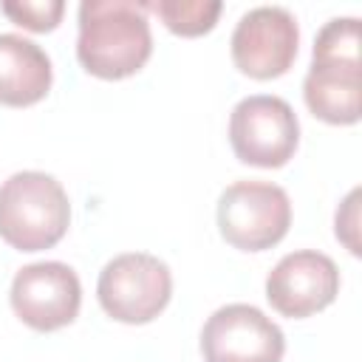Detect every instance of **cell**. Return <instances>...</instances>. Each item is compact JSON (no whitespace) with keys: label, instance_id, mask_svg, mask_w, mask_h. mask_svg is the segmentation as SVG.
<instances>
[{"label":"cell","instance_id":"6da1fadb","mask_svg":"<svg viewBox=\"0 0 362 362\" xmlns=\"http://www.w3.org/2000/svg\"><path fill=\"white\" fill-rule=\"evenodd\" d=\"M153 54L147 3L85 0L79 3L76 57L99 79H124L144 68Z\"/></svg>","mask_w":362,"mask_h":362},{"label":"cell","instance_id":"7a4b0ae2","mask_svg":"<svg viewBox=\"0 0 362 362\" xmlns=\"http://www.w3.org/2000/svg\"><path fill=\"white\" fill-rule=\"evenodd\" d=\"M359 20H328L311 51V68L303 79L308 110L328 124H356L362 116V68H359Z\"/></svg>","mask_w":362,"mask_h":362},{"label":"cell","instance_id":"3957f363","mask_svg":"<svg viewBox=\"0 0 362 362\" xmlns=\"http://www.w3.org/2000/svg\"><path fill=\"white\" fill-rule=\"evenodd\" d=\"M71 223V204L62 184L37 170L14 173L0 187V238L17 252L57 246Z\"/></svg>","mask_w":362,"mask_h":362},{"label":"cell","instance_id":"277c9868","mask_svg":"<svg viewBox=\"0 0 362 362\" xmlns=\"http://www.w3.org/2000/svg\"><path fill=\"white\" fill-rule=\"evenodd\" d=\"M96 297L116 322L144 325L156 320L173 297L170 266L147 252L116 255L99 272Z\"/></svg>","mask_w":362,"mask_h":362},{"label":"cell","instance_id":"5b68a950","mask_svg":"<svg viewBox=\"0 0 362 362\" xmlns=\"http://www.w3.org/2000/svg\"><path fill=\"white\" fill-rule=\"evenodd\" d=\"M291 226V201L269 181H235L218 198L221 238L240 252L277 246Z\"/></svg>","mask_w":362,"mask_h":362},{"label":"cell","instance_id":"8992f818","mask_svg":"<svg viewBox=\"0 0 362 362\" xmlns=\"http://www.w3.org/2000/svg\"><path fill=\"white\" fill-rule=\"evenodd\" d=\"M229 144L238 161L252 167H283L300 144V122L280 96L255 93L240 99L229 116Z\"/></svg>","mask_w":362,"mask_h":362},{"label":"cell","instance_id":"52a82bcc","mask_svg":"<svg viewBox=\"0 0 362 362\" xmlns=\"http://www.w3.org/2000/svg\"><path fill=\"white\" fill-rule=\"evenodd\" d=\"M229 45L240 74L252 79H277L294 65L300 28L288 8L257 6L238 20Z\"/></svg>","mask_w":362,"mask_h":362},{"label":"cell","instance_id":"ba28073f","mask_svg":"<svg viewBox=\"0 0 362 362\" xmlns=\"http://www.w3.org/2000/svg\"><path fill=\"white\" fill-rule=\"evenodd\" d=\"M201 354L204 362H280L286 337L260 308L229 303L204 322Z\"/></svg>","mask_w":362,"mask_h":362},{"label":"cell","instance_id":"9c48e42d","mask_svg":"<svg viewBox=\"0 0 362 362\" xmlns=\"http://www.w3.org/2000/svg\"><path fill=\"white\" fill-rule=\"evenodd\" d=\"M11 308L34 331H57L76 320L82 286L71 266L42 260L23 266L11 280Z\"/></svg>","mask_w":362,"mask_h":362},{"label":"cell","instance_id":"30bf717a","mask_svg":"<svg viewBox=\"0 0 362 362\" xmlns=\"http://www.w3.org/2000/svg\"><path fill=\"white\" fill-rule=\"evenodd\" d=\"M339 294L337 263L314 249H300L277 260L266 277V300L288 320L311 317L328 308Z\"/></svg>","mask_w":362,"mask_h":362},{"label":"cell","instance_id":"8fae6325","mask_svg":"<svg viewBox=\"0 0 362 362\" xmlns=\"http://www.w3.org/2000/svg\"><path fill=\"white\" fill-rule=\"evenodd\" d=\"M51 59L37 42L20 34H0V105H37L51 90Z\"/></svg>","mask_w":362,"mask_h":362},{"label":"cell","instance_id":"7c38bea8","mask_svg":"<svg viewBox=\"0 0 362 362\" xmlns=\"http://www.w3.org/2000/svg\"><path fill=\"white\" fill-rule=\"evenodd\" d=\"M218 0H156L147 3V11H156L161 23L178 34V37H201L212 31L218 14H221Z\"/></svg>","mask_w":362,"mask_h":362},{"label":"cell","instance_id":"4fadbf2b","mask_svg":"<svg viewBox=\"0 0 362 362\" xmlns=\"http://www.w3.org/2000/svg\"><path fill=\"white\" fill-rule=\"evenodd\" d=\"M65 3L62 0H6L3 3V14L11 17L17 25L28 28V31H54L62 20Z\"/></svg>","mask_w":362,"mask_h":362},{"label":"cell","instance_id":"5bb4252c","mask_svg":"<svg viewBox=\"0 0 362 362\" xmlns=\"http://www.w3.org/2000/svg\"><path fill=\"white\" fill-rule=\"evenodd\" d=\"M356 201H359V189H354L342 201V206L337 209V218H334V223H337L334 232L348 246L351 255H359V240H356Z\"/></svg>","mask_w":362,"mask_h":362}]
</instances>
